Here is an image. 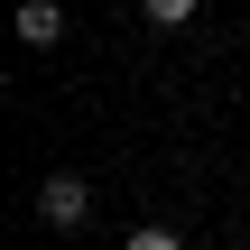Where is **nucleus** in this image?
<instances>
[{"mask_svg": "<svg viewBox=\"0 0 250 250\" xmlns=\"http://www.w3.org/2000/svg\"><path fill=\"white\" fill-rule=\"evenodd\" d=\"M83 213H93V186H83L74 167H56V176L37 186V223H56V232H83Z\"/></svg>", "mask_w": 250, "mask_h": 250, "instance_id": "obj_1", "label": "nucleus"}, {"mask_svg": "<svg viewBox=\"0 0 250 250\" xmlns=\"http://www.w3.org/2000/svg\"><path fill=\"white\" fill-rule=\"evenodd\" d=\"M19 37H28V46H56V37H65V9H56V0H19Z\"/></svg>", "mask_w": 250, "mask_h": 250, "instance_id": "obj_2", "label": "nucleus"}, {"mask_svg": "<svg viewBox=\"0 0 250 250\" xmlns=\"http://www.w3.org/2000/svg\"><path fill=\"white\" fill-rule=\"evenodd\" d=\"M139 9H148V19H158V28H186V19H195V9H204V0H139Z\"/></svg>", "mask_w": 250, "mask_h": 250, "instance_id": "obj_3", "label": "nucleus"}, {"mask_svg": "<svg viewBox=\"0 0 250 250\" xmlns=\"http://www.w3.org/2000/svg\"><path fill=\"white\" fill-rule=\"evenodd\" d=\"M121 250H186V241H176L167 223H139V232H130V241H121Z\"/></svg>", "mask_w": 250, "mask_h": 250, "instance_id": "obj_4", "label": "nucleus"}]
</instances>
